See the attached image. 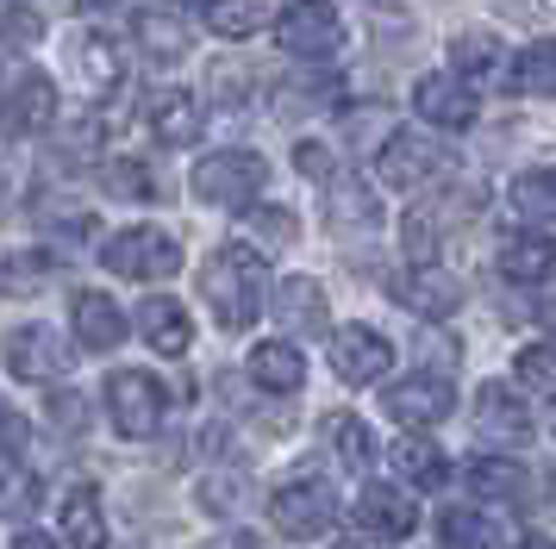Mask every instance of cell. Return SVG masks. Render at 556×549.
Here are the masks:
<instances>
[{
    "label": "cell",
    "instance_id": "cell-12",
    "mask_svg": "<svg viewBox=\"0 0 556 549\" xmlns=\"http://www.w3.org/2000/svg\"><path fill=\"white\" fill-rule=\"evenodd\" d=\"M413 113L438 131H463V125H476V88H463L456 75H419L413 81Z\"/></svg>",
    "mask_w": 556,
    "mask_h": 549
},
{
    "label": "cell",
    "instance_id": "cell-18",
    "mask_svg": "<svg viewBox=\"0 0 556 549\" xmlns=\"http://www.w3.org/2000/svg\"><path fill=\"white\" fill-rule=\"evenodd\" d=\"M138 331H144V344H151L156 356H188V337H194L181 299H169V294H156V299L138 306Z\"/></svg>",
    "mask_w": 556,
    "mask_h": 549
},
{
    "label": "cell",
    "instance_id": "cell-27",
    "mask_svg": "<svg viewBox=\"0 0 556 549\" xmlns=\"http://www.w3.org/2000/svg\"><path fill=\"white\" fill-rule=\"evenodd\" d=\"M438 537H444V549H501V519H488L476 506H451L438 519Z\"/></svg>",
    "mask_w": 556,
    "mask_h": 549
},
{
    "label": "cell",
    "instance_id": "cell-42",
    "mask_svg": "<svg viewBox=\"0 0 556 549\" xmlns=\"http://www.w3.org/2000/svg\"><path fill=\"white\" fill-rule=\"evenodd\" d=\"M51 424H81V394H51Z\"/></svg>",
    "mask_w": 556,
    "mask_h": 549
},
{
    "label": "cell",
    "instance_id": "cell-35",
    "mask_svg": "<svg viewBox=\"0 0 556 549\" xmlns=\"http://www.w3.org/2000/svg\"><path fill=\"white\" fill-rule=\"evenodd\" d=\"M106 194L119 200H156V181L144 163H131V156H119V163H106Z\"/></svg>",
    "mask_w": 556,
    "mask_h": 549
},
{
    "label": "cell",
    "instance_id": "cell-9",
    "mask_svg": "<svg viewBox=\"0 0 556 549\" xmlns=\"http://www.w3.org/2000/svg\"><path fill=\"white\" fill-rule=\"evenodd\" d=\"M394 306L419 312V319H451L463 306V281L451 269H438V263H413V269L394 274Z\"/></svg>",
    "mask_w": 556,
    "mask_h": 549
},
{
    "label": "cell",
    "instance_id": "cell-45",
    "mask_svg": "<svg viewBox=\"0 0 556 549\" xmlns=\"http://www.w3.org/2000/svg\"><path fill=\"white\" fill-rule=\"evenodd\" d=\"M513 549H556L551 537H526V544H513Z\"/></svg>",
    "mask_w": 556,
    "mask_h": 549
},
{
    "label": "cell",
    "instance_id": "cell-34",
    "mask_svg": "<svg viewBox=\"0 0 556 549\" xmlns=\"http://www.w3.org/2000/svg\"><path fill=\"white\" fill-rule=\"evenodd\" d=\"M513 374H519V387H531V394H556V344H526L519 362H513Z\"/></svg>",
    "mask_w": 556,
    "mask_h": 549
},
{
    "label": "cell",
    "instance_id": "cell-36",
    "mask_svg": "<svg viewBox=\"0 0 556 549\" xmlns=\"http://www.w3.org/2000/svg\"><path fill=\"white\" fill-rule=\"evenodd\" d=\"M0 38L7 44H38L45 38V20L31 13L26 0H0Z\"/></svg>",
    "mask_w": 556,
    "mask_h": 549
},
{
    "label": "cell",
    "instance_id": "cell-25",
    "mask_svg": "<svg viewBox=\"0 0 556 549\" xmlns=\"http://www.w3.org/2000/svg\"><path fill=\"white\" fill-rule=\"evenodd\" d=\"M394 469H401L406 487H444L451 481V456L438 444H426V437H401L394 444Z\"/></svg>",
    "mask_w": 556,
    "mask_h": 549
},
{
    "label": "cell",
    "instance_id": "cell-16",
    "mask_svg": "<svg viewBox=\"0 0 556 549\" xmlns=\"http://www.w3.org/2000/svg\"><path fill=\"white\" fill-rule=\"evenodd\" d=\"M451 75L463 88H488V81H506V44L488 38V31H463L451 38Z\"/></svg>",
    "mask_w": 556,
    "mask_h": 549
},
{
    "label": "cell",
    "instance_id": "cell-46",
    "mask_svg": "<svg viewBox=\"0 0 556 549\" xmlns=\"http://www.w3.org/2000/svg\"><path fill=\"white\" fill-rule=\"evenodd\" d=\"M81 13H101V7H113V0H76Z\"/></svg>",
    "mask_w": 556,
    "mask_h": 549
},
{
    "label": "cell",
    "instance_id": "cell-4",
    "mask_svg": "<svg viewBox=\"0 0 556 549\" xmlns=\"http://www.w3.org/2000/svg\"><path fill=\"white\" fill-rule=\"evenodd\" d=\"M106 419H113V431L131 437V444L156 437V424H163V381L144 374V369H119L106 381Z\"/></svg>",
    "mask_w": 556,
    "mask_h": 549
},
{
    "label": "cell",
    "instance_id": "cell-40",
    "mask_svg": "<svg viewBox=\"0 0 556 549\" xmlns=\"http://www.w3.org/2000/svg\"><path fill=\"white\" fill-rule=\"evenodd\" d=\"M238 494H244V481H238V474H213V481H201V499L213 506V512H231Z\"/></svg>",
    "mask_w": 556,
    "mask_h": 549
},
{
    "label": "cell",
    "instance_id": "cell-43",
    "mask_svg": "<svg viewBox=\"0 0 556 549\" xmlns=\"http://www.w3.org/2000/svg\"><path fill=\"white\" fill-rule=\"evenodd\" d=\"M13 549H56V544L45 537V531H20V544H13Z\"/></svg>",
    "mask_w": 556,
    "mask_h": 549
},
{
    "label": "cell",
    "instance_id": "cell-26",
    "mask_svg": "<svg viewBox=\"0 0 556 549\" xmlns=\"http://www.w3.org/2000/svg\"><path fill=\"white\" fill-rule=\"evenodd\" d=\"M131 31H138L144 56H156V63H181V56H188V25H181L176 13H156V7H144V13L131 20Z\"/></svg>",
    "mask_w": 556,
    "mask_h": 549
},
{
    "label": "cell",
    "instance_id": "cell-31",
    "mask_svg": "<svg viewBox=\"0 0 556 549\" xmlns=\"http://www.w3.org/2000/svg\"><path fill=\"white\" fill-rule=\"evenodd\" d=\"M201 13L213 38H251L263 25V0H201Z\"/></svg>",
    "mask_w": 556,
    "mask_h": 549
},
{
    "label": "cell",
    "instance_id": "cell-13",
    "mask_svg": "<svg viewBox=\"0 0 556 549\" xmlns=\"http://www.w3.org/2000/svg\"><path fill=\"white\" fill-rule=\"evenodd\" d=\"M381 406H388V419H401V424H438V419H451L456 387L444 374H406V381L388 387Z\"/></svg>",
    "mask_w": 556,
    "mask_h": 549
},
{
    "label": "cell",
    "instance_id": "cell-33",
    "mask_svg": "<svg viewBox=\"0 0 556 549\" xmlns=\"http://www.w3.org/2000/svg\"><path fill=\"white\" fill-rule=\"evenodd\" d=\"M56 263L45 250H20V256H7V269H0V288L7 294H38V281H51Z\"/></svg>",
    "mask_w": 556,
    "mask_h": 549
},
{
    "label": "cell",
    "instance_id": "cell-28",
    "mask_svg": "<svg viewBox=\"0 0 556 549\" xmlns=\"http://www.w3.org/2000/svg\"><path fill=\"white\" fill-rule=\"evenodd\" d=\"M469 487H476L481 499H506V506H519L531 481H526L519 462H506V456H481V462H469Z\"/></svg>",
    "mask_w": 556,
    "mask_h": 549
},
{
    "label": "cell",
    "instance_id": "cell-20",
    "mask_svg": "<svg viewBox=\"0 0 556 549\" xmlns=\"http://www.w3.org/2000/svg\"><path fill=\"white\" fill-rule=\"evenodd\" d=\"M269 312L281 319V331H326V288L306 281V274H294V281H281L276 288Z\"/></svg>",
    "mask_w": 556,
    "mask_h": 549
},
{
    "label": "cell",
    "instance_id": "cell-5",
    "mask_svg": "<svg viewBox=\"0 0 556 549\" xmlns=\"http://www.w3.org/2000/svg\"><path fill=\"white\" fill-rule=\"evenodd\" d=\"M276 38H281L288 56L326 63V56H338V44H344V20H338L331 0H288V13L276 20Z\"/></svg>",
    "mask_w": 556,
    "mask_h": 549
},
{
    "label": "cell",
    "instance_id": "cell-7",
    "mask_svg": "<svg viewBox=\"0 0 556 549\" xmlns=\"http://www.w3.org/2000/svg\"><path fill=\"white\" fill-rule=\"evenodd\" d=\"M444 169H451V150L438 138H419V131H394L376 156V175L388 188H401V194L406 188H426L431 175H444Z\"/></svg>",
    "mask_w": 556,
    "mask_h": 549
},
{
    "label": "cell",
    "instance_id": "cell-8",
    "mask_svg": "<svg viewBox=\"0 0 556 549\" xmlns=\"http://www.w3.org/2000/svg\"><path fill=\"white\" fill-rule=\"evenodd\" d=\"M0 356H7V374H20V381H56L76 349L63 344L51 324H20V331H7Z\"/></svg>",
    "mask_w": 556,
    "mask_h": 549
},
{
    "label": "cell",
    "instance_id": "cell-24",
    "mask_svg": "<svg viewBox=\"0 0 556 549\" xmlns=\"http://www.w3.org/2000/svg\"><path fill=\"white\" fill-rule=\"evenodd\" d=\"M76 337L88 349H119V344H126V312H119L106 294L81 288V294H76Z\"/></svg>",
    "mask_w": 556,
    "mask_h": 549
},
{
    "label": "cell",
    "instance_id": "cell-11",
    "mask_svg": "<svg viewBox=\"0 0 556 549\" xmlns=\"http://www.w3.org/2000/svg\"><path fill=\"white\" fill-rule=\"evenodd\" d=\"M331 369L344 374L351 387H369V381H381V374L394 369V344L381 331H369V324H344L331 337Z\"/></svg>",
    "mask_w": 556,
    "mask_h": 549
},
{
    "label": "cell",
    "instance_id": "cell-44",
    "mask_svg": "<svg viewBox=\"0 0 556 549\" xmlns=\"http://www.w3.org/2000/svg\"><path fill=\"white\" fill-rule=\"evenodd\" d=\"M538 319H544V324L556 331V299H544V306H538Z\"/></svg>",
    "mask_w": 556,
    "mask_h": 549
},
{
    "label": "cell",
    "instance_id": "cell-32",
    "mask_svg": "<svg viewBox=\"0 0 556 549\" xmlns=\"http://www.w3.org/2000/svg\"><path fill=\"white\" fill-rule=\"evenodd\" d=\"M513 206L538 225H556V169H531L513 181Z\"/></svg>",
    "mask_w": 556,
    "mask_h": 549
},
{
    "label": "cell",
    "instance_id": "cell-10",
    "mask_svg": "<svg viewBox=\"0 0 556 549\" xmlns=\"http://www.w3.org/2000/svg\"><path fill=\"white\" fill-rule=\"evenodd\" d=\"M56 119V81L45 69H26L7 94H0V131L7 138H31Z\"/></svg>",
    "mask_w": 556,
    "mask_h": 549
},
{
    "label": "cell",
    "instance_id": "cell-29",
    "mask_svg": "<svg viewBox=\"0 0 556 549\" xmlns=\"http://www.w3.org/2000/svg\"><path fill=\"white\" fill-rule=\"evenodd\" d=\"M326 437H331V449H338L344 469H369V462H376V431H369L363 419H351V412H331Z\"/></svg>",
    "mask_w": 556,
    "mask_h": 549
},
{
    "label": "cell",
    "instance_id": "cell-15",
    "mask_svg": "<svg viewBox=\"0 0 556 549\" xmlns=\"http://www.w3.org/2000/svg\"><path fill=\"white\" fill-rule=\"evenodd\" d=\"M144 125H151L156 144L188 150V144L206 131V113H201V100L188 94V88H156L151 106H144Z\"/></svg>",
    "mask_w": 556,
    "mask_h": 549
},
{
    "label": "cell",
    "instance_id": "cell-23",
    "mask_svg": "<svg viewBox=\"0 0 556 549\" xmlns=\"http://www.w3.org/2000/svg\"><path fill=\"white\" fill-rule=\"evenodd\" d=\"M76 75L88 94H106V88H119V75H126V56H119V44L106 38V31H81L76 38Z\"/></svg>",
    "mask_w": 556,
    "mask_h": 549
},
{
    "label": "cell",
    "instance_id": "cell-3",
    "mask_svg": "<svg viewBox=\"0 0 556 549\" xmlns=\"http://www.w3.org/2000/svg\"><path fill=\"white\" fill-rule=\"evenodd\" d=\"M101 263L126 281H169L181 269V244L156 225H131V231H113L101 244Z\"/></svg>",
    "mask_w": 556,
    "mask_h": 549
},
{
    "label": "cell",
    "instance_id": "cell-2",
    "mask_svg": "<svg viewBox=\"0 0 556 549\" xmlns=\"http://www.w3.org/2000/svg\"><path fill=\"white\" fill-rule=\"evenodd\" d=\"M263 181H269V163L256 156V150H213L194 163V200L201 206H251L263 194Z\"/></svg>",
    "mask_w": 556,
    "mask_h": 549
},
{
    "label": "cell",
    "instance_id": "cell-1",
    "mask_svg": "<svg viewBox=\"0 0 556 549\" xmlns=\"http://www.w3.org/2000/svg\"><path fill=\"white\" fill-rule=\"evenodd\" d=\"M201 294H206L213 319L226 324V331H244V324H256V312L269 306V269H263V256H256L251 244L231 238V244H219L206 256Z\"/></svg>",
    "mask_w": 556,
    "mask_h": 549
},
{
    "label": "cell",
    "instance_id": "cell-39",
    "mask_svg": "<svg viewBox=\"0 0 556 549\" xmlns=\"http://www.w3.org/2000/svg\"><path fill=\"white\" fill-rule=\"evenodd\" d=\"M20 449H31V424L0 399V456H20Z\"/></svg>",
    "mask_w": 556,
    "mask_h": 549
},
{
    "label": "cell",
    "instance_id": "cell-17",
    "mask_svg": "<svg viewBox=\"0 0 556 549\" xmlns=\"http://www.w3.org/2000/svg\"><path fill=\"white\" fill-rule=\"evenodd\" d=\"M501 274L519 281V288L551 281L556 274V238H544V231H513V238L501 244Z\"/></svg>",
    "mask_w": 556,
    "mask_h": 549
},
{
    "label": "cell",
    "instance_id": "cell-19",
    "mask_svg": "<svg viewBox=\"0 0 556 549\" xmlns=\"http://www.w3.org/2000/svg\"><path fill=\"white\" fill-rule=\"evenodd\" d=\"M251 381L269 387V394H301L306 387V356L288 337H269V344L251 349Z\"/></svg>",
    "mask_w": 556,
    "mask_h": 549
},
{
    "label": "cell",
    "instance_id": "cell-21",
    "mask_svg": "<svg viewBox=\"0 0 556 549\" xmlns=\"http://www.w3.org/2000/svg\"><path fill=\"white\" fill-rule=\"evenodd\" d=\"M476 431L488 437V444H519V437L531 431V419H526V406L506 394L501 381H488L481 399H476Z\"/></svg>",
    "mask_w": 556,
    "mask_h": 549
},
{
    "label": "cell",
    "instance_id": "cell-41",
    "mask_svg": "<svg viewBox=\"0 0 556 549\" xmlns=\"http://www.w3.org/2000/svg\"><path fill=\"white\" fill-rule=\"evenodd\" d=\"M294 163H301V175H319V181H331V156H326V144L301 138V144H294Z\"/></svg>",
    "mask_w": 556,
    "mask_h": 549
},
{
    "label": "cell",
    "instance_id": "cell-14",
    "mask_svg": "<svg viewBox=\"0 0 556 549\" xmlns=\"http://www.w3.org/2000/svg\"><path fill=\"white\" fill-rule=\"evenodd\" d=\"M419 524V506L401 494V487H363L356 494V531L376 537V544H406Z\"/></svg>",
    "mask_w": 556,
    "mask_h": 549
},
{
    "label": "cell",
    "instance_id": "cell-30",
    "mask_svg": "<svg viewBox=\"0 0 556 549\" xmlns=\"http://www.w3.org/2000/svg\"><path fill=\"white\" fill-rule=\"evenodd\" d=\"M506 75H513L519 94H556V38H538Z\"/></svg>",
    "mask_w": 556,
    "mask_h": 549
},
{
    "label": "cell",
    "instance_id": "cell-38",
    "mask_svg": "<svg viewBox=\"0 0 556 549\" xmlns=\"http://www.w3.org/2000/svg\"><path fill=\"white\" fill-rule=\"evenodd\" d=\"M251 231H263L269 244H294V213H281V206H256Z\"/></svg>",
    "mask_w": 556,
    "mask_h": 549
},
{
    "label": "cell",
    "instance_id": "cell-22",
    "mask_svg": "<svg viewBox=\"0 0 556 549\" xmlns=\"http://www.w3.org/2000/svg\"><path fill=\"white\" fill-rule=\"evenodd\" d=\"M56 524H63V544L70 549H106V506L94 487H70Z\"/></svg>",
    "mask_w": 556,
    "mask_h": 549
},
{
    "label": "cell",
    "instance_id": "cell-6",
    "mask_svg": "<svg viewBox=\"0 0 556 549\" xmlns=\"http://www.w3.org/2000/svg\"><path fill=\"white\" fill-rule=\"evenodd\" d=\"M269 524H276L281 537H294V544L326 537L331 524H338V494H331L326 481H288L269 499Z\"/></svg>",
    "mask_w": 556,
    "mask_h": 549
},
{
    "label": "cell",
    "instance_id": "cell-37",
    "mask_svg": "<svg viewBox=\"0 0 556 549\" xmlns=\"http://www.w3.org/2000/svg\"><path fill=\"white\" fill-rule=\"evenodd\" d=\"M351 219L363 225V231H369V225H376V200L363 194V188H331V225L344 231Z\"/></svg>",
    "mask_w": 556,
    "mask_h": 549
}]
</instances>
